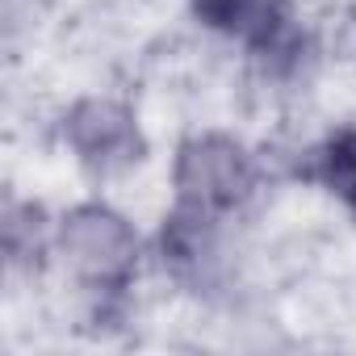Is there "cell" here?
<instances>
[{"label":"cell","instance_id":"cell-1","mask_svg":"<svg viewBox=\"0 0 356 356\" xmlns=\"http://www.w3.org/2000/svg\"><path fill=\"white\" fill-rule=\"evenodd\" d=\"M252 185V163L243 155L239 143L210 134V138H193L181 151L176 163V189L193 210H222L235 206Z\"/></svg>","mask_w":356,"mask_h":356},{"label":"cell","instance_id":"cell-4","mask_svg":"<svg viewBox=\"0 0 356 356\" xmlns=\"http://www.w3.org/2000/svg\"><path fill=\"white\" fill-rule=\"evenodd\" d=\"M202 17L248 42H277L285 30V0H197Z\"/></svg>","mask_w":356,"mask_h":356},{"label":"cell","instance_id":"cell-3","mask_svg":"<svg viewBox=\"0 0 356 356\" xmlns=\"http://www.w3.org/2000/svg\"><path fill=\"white\" fill-rule=\"evenodd\" d=\"M67 138L92 168H122L138 159V130L134 118L113 101H84L67 118Z\"/></svg>","mask_w":356,"mask_h":356},{"label":"cell","instance_id":"cell-5","mask_svg":"<svg viewBox=\"0 0 356 356\" xmlns=\"http://www.w3.org/2000/svg\"><path fill=\"white\" fill-rule=\"evenodd\" d=\"M323 181L348 197L356 206V130L352 134H339L327 151H323Z\"/></svg>","mask_w":356,"mask_h":356},{"label":"cell","instance_id":"cell-2","mask_svg":"<svg viewBox=\"0 0 356 356\" xmlns=\"http://www.w3.org/2000/svg\"><path fill=\"white\" fill-rule=\"evenodd\" d=\"M63 252L84 277L113 281L134 264V235L118 214L101 206H84L63 227Z\"/></svg>","mask_w":356,"mask_h":356}]
</instances>
